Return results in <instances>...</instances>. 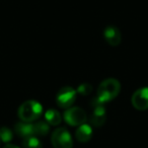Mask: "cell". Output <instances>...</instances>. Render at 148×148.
Returning a JSON list of instances; mask_svg holds the SVG:
<instances>
[{
    "instance_id": "1",
    "label": "cell",
    "mask_w": 148,
    "mask_h": 148,
    "mask_svg": "<svg viewBox=\"0 0 148 148\" xmlns=\"http://www.w3.org/2000/svg\"><path fill=\"white\" fill-rule=\"evenodd\" d=\"M121 91V83L116 78H107L101 82L97 88V99L99 103H106L113 101Z\"/></svg>"
},
{
    "instance_id": "2",
    "label": "cell",
    "mask_w": 148,
    "mask_h": 148,
    "mask_svg": "<svg viewBox=\"0 0 148 148\" xmlns=\"http://www.w3.org/2000/svg\"><path fill=\"white\" fill-rule=\"evenodd\" d=\"M43 113V107L37 101H27L23 103L18 108L17 115L21 122L25 123H32V122L38 120L42 116Z\"/></svg>"
},
{
    "instance_id": "3",
    "label": "cell",
    "mask_w": 148,
    "mask_h": 148,
    "mask_svg": "<svg viewBox=\"0 0 148 148\" xmlns=\"http://www.w3.org/2000/svg\"><path fill=\"white\" fill-rule=\"evenodd\" d=\"M77 91L71 86H64L60 88L56 95V103L62 109H69L76 101Z\"/></svg>"
},
{
    "instance_id": "4",
    "label": "cell",
    "mask_w": 148,
    "mask_h": 148,
    "mask_svg": "<svg viewBox=\"0 0 148 148\" xmlns=\"http://www.w3.org/2000/svg\"><path fill=\"white\" fill-rule=\"evenodd\" d=\"M65 122L70 126H80L85 124L87 120V115L84 110L79 107H71L67 109L63 114Z\"/></svg>"
},
{
    "instance_id": "5",
    "label": "cell",
    "mask_w": 148,
    "mask_h": 148,
    "mask_svg": "<svg viewBox=\"0 0 148 148\" xmlns=\"http://www.w3.org/2000/svg\"><path fill=\"white\" fill-rule=\"evenodd\" d=\"M52 144L54 148H72L73 141L67 129L61 127L56 129L51 136Z\"/></svg>"
},
{
    "instance_id": "6",
    "label": "cell",
    "mask_w": 148,
    "mask_h": 148,
    "mask_svg": "<svg viewBox=\"0 0 148 148\" xmlns=\"http://www.w3.org/2000/svg\"><path fill=\"white\" fill-rule=\"evenodd\" d=\"M93 106V113L90 117V123L95 127H101L105 124L106 120H107V113H106V109L103 103H99L97 101V97L92 99L91 101Z\"/></svg>"
},
{
    "instance_id": "7",
    "label": "cell",
    "mask_w": 148,
    "mask_h": 148,
    "mask_svg": "<svg viewBox=\"0 0 148 148\" xmlns=\"http://www.w3.org/2000/svg\"><path fill=\"white\" fill-rule=\"evenodd\" d=\"M133 107L138 111H145L148 109V87L138 88L133 93L131 99Z\"/></svg>"
},
{
    "instance_id": "8",
    "label": "cell",
    "mask_w": 148,
    "mask_h": 148,
    "mask_svg": "<svg viewBox=\"0 0 148 148\" xmlns=\"http://www.w3.org/2000/svg\"><path fill=\"white\" fill-rule=\"evenodd\" d=\"M103 38L106 42L112 47H117L122 41V34L117 27L109 25L103 31Z\"/></svg>"
},
{
    "instance_id": "9",
    "label": "cell",
    "mask_w": 148,
    "mask_h": 148,
    "mask_svg": "<svg viewBox=\"0 0 148 148\" xmlns=\"http://www.w3.org/2000/svg\"><path fill=\"white\" fill-rule=\"evenodd\" d=\"M91 137H92V128L88 124L80 125L75 132V138L77 139V141L82 142V143L88 142Z\"/></svg>"
},
{
    "instance_id": "10",
    "label": "cell",
    "mask_w": 148,
    "mask_h": 148,
    "mask_svg": "<svg viewBox=\"0 0 148 148\" xmlns=\"http://www.w3.org/2000/svg\"><path fill=\"white\" fill-rule=\"evenodd\" d=\"M14 131L17 135L23 137V139L29 137V136H35L34 135V125L32 123L19 122V123L15 124Z\"/></svg>"
},
{
    "instance_id": "11",
    "label": "cell",
    "mask_w": 148,
    "mask_h": 148,
    "mask_svg": "<svg viewBox=\"0 0 148 148\" xmlns=\"http://www.w3.org/2000/svg\"><path fill=\"white\" fill-rule=\"evenodd\" d=\"M45 120L49 125L57 126L61 123L62 117L58 111H56V110H54V109H51V110H48L45 113Z\"/></svg>"
},
{
    "instance_id": "12",
    "label": "cell",
    "mask_w": 148,
    "mask_h": 148,
    "mask_svg": "<svg viewBox=\"0 0 148 148\" xmlns=\"http://www.w3.org/2000/svg\"><path fill=\"white\" fill-rule=\"evenodd\" d=\"M33 125L35 136H46L50 131V126L46 121H39Z\"/></svg>"
},
{
    "instance_id": "13",
    "label": "cell",
    "mask_w": 148,
    "mask_h": 148,
    "mask_svg": "<svg viewBox=\"0 0 148 148\" xmlns=\"http://www.w3.org/2000/svg\"><path fill=\"white\" fill-rule=\"evenodd\" d=\"M23 146L25 148H42L43 144L37 136H29L23 139Z\"/></svg>"
},
{
    "instance_id": "14",
    "label": "cell",
    "mask_w": 148,
    "mask_h": 148,
    "mask_svg": "<svg viewBox=\"0 0 148 148\" xmlns=\"http://www.w3.org/2000/svg\"><path fill=\"white\" fill-rule=\"evenodd\" d=\"M13 138V133L9 128L1 127L0 128V140L4 143H9Z\"/></svg>"
},
{
    "instance_id": "15",
    "label": "cell",
    "mask_w": 148,
    "mask_h": 148,
    "mask_svg": "<svg viewBox=\"0 0 148 148\" xmlns=\"http://www.w3.org/2000/svg\"><path fill=\"white\" fill-rule=\"evenodd\" d=\"M92 90V86L88 83H83V84H80L77 88V92L80 93L82 95H88L89 93Z\"/></svg>"
},
{
    "instance_id": "16",
    "label": "cell",
    "mask_w": 148,
    "mask_h": 148,
    "mask_svg": "<svg viewBox=\"0 0 148 148\" xmlns=\"http://www.w3.org/2000/svg\"><path fill=\"white\" fill-rule=\"evenodd\" d=\"M4 148H19V147H17V146L13 145V144H7L6 146H4Z\"/></svg>"
},
{
    "instance_id": "17",
    "label": "cell",
    "mask_w": 148,
    "mask_h": 148,
    "mask_svg": "<svg viewBox=\"0 0 148 148\" xmlns=\"http://www.w3.org/2000/svg\"><path fill=\"white\" fill-rule=\"evenodd\" d=\"M0 141H1V140H0Z\"/></svg>"
}]
</instances>
